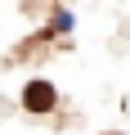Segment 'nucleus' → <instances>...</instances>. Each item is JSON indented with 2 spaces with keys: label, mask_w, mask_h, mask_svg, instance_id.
I'll return each mask as SVG.
<instances>
[{
  "label": "nucleus",
  "mask_w": 130,
  "mask_h": 135,
  "mask_svg": "<svg viewBox=\"0 0 130 135\" xmlns=\"http://www.w3.org/2000/svg\"><path fill=\"white\" fill-rule=\"evenodd\" d=\"M23 108L36 113V117L54 113V108H58V86H49V81H27V86H23Z\"/></svg>",
  "instance_id": "1"
},
{
  "label": "nucleus",
  "mask_w": 130,
  "mask_h": 135,
  "mask_svg": "<svg viewBox=\"0 0 130 135\" xmlns=\"http://www.w3.org/2000/svg\"><path fill=\"white\" fill-rule=\"evenodd\" d=\"M103 135H117V131H103Z\"/></svg>",
  "instance_id": "3"
},
{
  "label": "nucleus",
  "mask_w": 130,
  "mask_h": 135,
  "mask_svg": "<svg viewBox=\"0 0 130 135\" xmlns=\"http://www.w3.org/2000/svg\"><path fill=\"white\" fill-rule=\"evenodd\" d=\"M49 32H54V36H58V32H72V14H67V9H58L54 23H49Z\"/></svg>",
  "instance_id": "2"
}]
</instances>
